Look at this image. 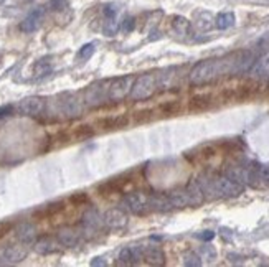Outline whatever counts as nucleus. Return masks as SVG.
<instances>
[{
    "instance_id": "f257e3e1",
    "label": "nucleus",
    "mask_w": 269,
    "mask_h": 267,
    "mask_svg": "<svg viewBox=\"0 0 269 267\" xmlns=\"http://www.w3.org/2000/svg\"><path fill=\"white\" fill-rule=\"evenodd\" d=\"M253 63H255V54L246 50L229 53L221 58L203 60L190 71L188 80L193 86H203L226 74H240L248 71Z\"/></svg>"
},
{
    "instance_id": "f03ea898",
    "label": "nucleus",
    "mask_w": 269,
    "mask_h": 267,
    "mask_svg": "<svg viewBox=\"0 0 269 267\" xmlns=\"http://www.w3.org/2000/svg\"><path fill=\"white\" fill-rule=\"evenodd\" d=\"M196 185L200 186L203 196L208 198H233L243 193L244 185L236 182L228 175L205 174L196 178Z\"/></svg>"
},
{
    "instance_id": "7ed1b4c3",
    "label": "nucleus",
    "mask_w": 269,
    "mask_h": 267,
    "mask_svg": "<svg viewBox=\"0 0 269 267\" xmlns=\"http://www.w3.org/2000/svg\"><path fill=\"white\" fill-rule=\"evenodd\" d=\"M169 201L172 208H187V206H199L203 201V193L200 190V186L195 183L188 185L187 188L182 190L172 192L169 195Z\"/></svg>"
},
{
    "instance_id": "20e7f679",
    "label": "nucleus",
    "mask_w": 269,
    "mask_h": 267,
    "mask_svg": "<svg viewBox=\"0 0 269 267\" xmlns=\"http://www.w3.org/2000/svg\"><path fill=\"white\" fill-rule=\"evenodd\" d=\"M157 89V76L152 73L139 76L132 84L131 89V99L132 101H146L154 96Z\"/></svg>"
},
{
    "instance_id": "39448f33",
    "label": "nucleus",
    "mask_w": 269,
    "mask_h": 267,
    "mask_svg": "<svg viewBox=\"0 0 269 267\" xmlns=\"http://www.w3.org/2000/svg\"><path fill=\"white\" fill-rule=\"evenodd\" d=\"M132 84H134L132 74L117 78V80H114L107 88V99L113 101V103H121V101H124L131 94Z\"/></svg>"
},
{
    "instance_id": "423d86ee",
    "label": "nucleus",
    "mask_w": 269,
    "mask_h": 267,
    "mask_svg": "<svg viewBox=\"0 0 269 267\" xmlns=\"http://www.w3.org/2000/svg\"><path fill=\"white\" fill-rule=\"evenodd\" d=\"M246 183L253 188L269 186V165L253 163L246 167Z\"/></svg>"
},
{
    "instance_id": "0eeeda50",
    "label": "nucleus",
    "mask_w": 269,
    "mask_h": 267,
    "mask_svg": "<svg viewBox=\"0 0 269 267\" xmlns=\"http://www.w3.org/2000/svg\"><path fill=\"white\" fill-rule=\"evenodd\" d=\"M45 99L40 96H28L25 99H22L20 103L15 106L17 112L20 116H25V117H38L42 116L45 111Z\"/></svg>"
},
{
    "instance_id": "6e6552de",
    "label": "nucleus",
    "mask_w": 269,
    "mask_h": 267,
    "mask_svg": "<svg viewBox=\"0 0 269 267\" xmlns=\"http://www.w3.org/2000/svg\"><path fill=\"white\" fill-rule=\"evenodd\" d=\"M27 257V249L20 244H5L0 247V264H17Z\"/></svg>"
},
{
    "instance_id": "1a4fd4ad",
    "label": "nucleus",
    "mask_w": 269,
    "mask_h": 267,
    "mask_svg": "<svg viewBox=\"0 0 269 267\" xmlns=\"http://www.w3.org/2000/svg\"><path fill=\"white\" fill-rule=\"evenodd\" d=\"M125 208H128L131 213L134 215H146L147 209L150 208L149 206V198L140 192H132L125 196Z\"/></svg>"
},
{
    "instance_id": "9d476101",
    "label": "nucleus",
    "mask_w": 269,
    "mask_h": 267,
    "mask_svg": "<svg viewBox=\"0 0 269 267\" xmlns=\"http://www.w3.org/2000/svg\"><path fill=\"white\" fill-rule=\"evenodd\" d=\"M43 17H45V9L43 7H38V9L31 10L25 18L22 20L20 23V30L23 33H33L38 28H40L42 22H43Z\"/></svg>"
},
{
    "instance_id": "9b49d317",
    "label": "nucleus",
    "mask_w": 269,
    "mask_h": 267,
    "mask_svg": "<svg viewBox=\"0 0 269 267\" xmlns=\"http://www.w3.org/2000/svg\"><path fill=\"white\" fill-rule=\"evenodd\" d=\"M60 247H61V242L58 241V238H53V236H42V238H37L35 242H33L35 253L42 254V256H48V254L58 253Z\"/></svg>"
},
{
    "instance_id": "f8f14e48",
    "label": "nucleus",
    "mask_w": 269,
    "mask_h": 267,
    "mask_svg": "<svg viewBox=\"0 0 269 267\" xmlns=\"http://www.w3.org/2000/svg\"><path fill=\"white\" fill-rule=\"evenodd\" d=\"M131 185V177H124V178H113V180H107L106 183H102L98 190L99 195L102 196H111L114 193H121L124 190H128V186Z\"/></svg>"
},
{
    "instance_id": "ddd939ff",
    "label": "nucleus",
    "mask_w": 269,
    "mask_h": 267,
    "mask_svg": "<svg viewBox=\"0 0 269 267\" xmlns=\"http://www.w3.org/2000/svg\"><path fill=\"white\" fill-rule=\"evenodd\" d=\"M102 221H104L106 227H109V230H122V227L128 224L129 218H128V215H125L122 209L113 208V209L106 211V215H104V218H102Z\"/></svg>"
},
{
    "instance_id": "4468645a",
    "label": "nucleus",
    "mask_w": 269,
    "mask_h": 267,
    "mask_svg": "<svg viewBox=\"0 0 269 267\" xmlns=\"http://www.w3.org/2000/svg\"><path fill=\"white\" fill-rule=\"evenodd\" d=\"M13 233H15V236H17V239L25 246L33 244L37 239V227L33 223H22L15 227Z\"/></svg>"
},
{
    "instance_id": "2eb2a0df",
    "label": "nucleus",
    "mask_w": 269,
    "mask_h": 267,
    "mask_svg": "<svg viewBox=\"0 0 269 267\" xmlns=\"http://www.w3.org/2000/svg\"><path fill=\"white\" fill-rule=\"evenodd\" d=\"M61 211H65V203L53 201V203H48V205H45L42 208H38L33 213V218L35 219H51L55 216H58Z\"/></svg>"
},
{
    "instance_id": "dca6fc26",
    "label": "nucleus",
    "mask_w": 269,
    "mask_h": 267,
    "mask_svg": "<svg viewBox=\"0 0 269 267\" xmlns=\"http://www.w3.org/2000/svg\"><path fill=\"white\" fill-rule=\"evenodd\" d=\"M57 238L61 242V246H66V247H75L80 244V233H78L75 227H69V226L61 227Z\"/></svg>"
},
{
    "instance_id": "f3484780",
    "label": "nucleus",
    "mask_w": 269,
    "mask_h": 267,
    "mask_svg": "<svg viewBox=\"0 0 269 267\" xmlns=\"http://www.w3.org/2000/svg\"><path fill=\"white\" fill-rule=\"evenodd\" d=\"M144 261L150 265H164L165 264V254L159 246H147L142 247Z\"/></svg>"
},
{
    "instance_id": "a211bd4d",
    "label": "nucleus",
    "mask_w": 269,
    "mask_h": 267,
    "mask_svg": "<svg viewBox=\"0 0 269 267\" xmlns=\"http://www.w3.org/2000/svg\"><path fill=\"white\" fill-rule=\"evenodd\" d=\"M144 259V254H142V247L139 246H129L124 247L119 253V261L122 264H137Z\"/></svg>"
},
{
    "instance_id": "6ab92c4d",
    "label": "nucleus",
    "mask_w": 269,
    "mask_h": 267,
    "mask_svg": "<svg viewBox=\"0 0 269 267\" xmlns=\"http://www.w3.org/2000/svg\"><path fill=\"white\" fill-rule=\"evenodd\" d=\"M170 27H172L173 33L182 36V38L190 35V31H192V23H190V20H187L185 17H182V15H175V17H172Z\"/></svg>"
},
{
    "instance_id": "aec40b11",
    "label": "nucleus",
    "mask_w": 269,
    "mask_h": 267,
    "mask_svg": "<svg viewBox=\"0 0 269 267\" xmlns=\"http://www.w3.org/2000/svg\"><path fill=\"white\" fill-rule=\"evenodd\" d=\"M60 104V112L66 114V117H75V116H80L81 109H80V103L76 99L69 98V96H63L61 101H58Z\"/></svg>"
},
{
    "instance_id": "412c9836",
    "label": "nucleus",
    "mask_w": 269,
    "mask_h": 267,
    "mask_svg": "<svg viewBox=\"0 0 269 267\" xmlns=\"http://www.w3.org/2000/svg\"><path fill=\"white\" fill-rule=\"evenodd\" d=\"M211 106V96L210 94H196L190 99V109L192 111H205Z\"/></svg>"
},
{
    "instance_id": "4be33fe9",
    "label": "nucleus",
    "mask_w": 269,
    "mask_h": 267,
    "mask_svg": "<svg viewBox=\"0 0 269 267\" xmlns=\"http://www.w3.org/2000/svg\"><path fill=\"white\" fill-rule=\"evenodd\" d=\"M51 69H53V63H51V58H42V60H38L35 63V66H33V74L37 78H43V76H48L51 73Z\"/></svg>"
},
{
    "instance_id": "5701e85b",
    "label": "nucleus",
    "mask_w": 269,
    "mask_h": 267,
    "mask_svg": "<svg viewBox=\"0 0 269 267\" xmlns=\"http://www.w3.org/2000/svg\"><path fill=\"white\" fill-rule=\"evenodd\" d=\"M235 25V13L231 12H223V13H218L217 18H215V27L218 30H228Z\"/></svg>"
},
{
    "instance_id": "b1692460",
    "label": "nucleus",
    "mask_w": 269,
    "mask_h": 267,
    "mask_svg": "<svg viewBox=\"0 0 269 267\" xmlns=\"http://www.w3.org/2000/svg\"><path fill=\"white\" fill-rule=\"evenodd\" d=\"M211 22H215L211 18V15L207 12H202L199 17H196V27H199V30H202V31H207L213 27Z\"/></svg>"
},
{
    "instance_id": "393cba45",
    "label": "nucleus",
    "mask_w": 269,
    "mask_h": 267,
    "mask_svg": "<svg viewBox=\"0 0 269 267\" xmlns=\"http://www.w3.org/2000/svg\"><path fill=\"white\" fill-rule=\"evenodd\" d=\"M93 136H94V129H93V125H88V124L78 125L76 130H75V137L78 140H86V139H89Z\"/></svg>"
},
{
    "instance_id": "a878e982",
    "label": "nucleus",
    "mask_w": 269,
    "mask_h": 267,
    "mask_svg": "<svg viewBox=\"0 0 269 267\" xmlns=\"http://www.w3.org/2000/svg\"><path fill=\"white\" fill-rule=\"evenodd\" d=\"M69 203L73 206H84V205H88L89 203V196L80 192V193H75V195H71L69 196Z\"/></svg>"
},
{
    "instance_id": "bb28decb",
    "label": "nucleus",
    "mask_w": 269,
    "mask_h": 267,
    "mask_svg": "<svg viewBox=\"0 0 269 267\" xmlns=\"http://www.w3.org/2000/svg\"><path fill=\"white\" fill-rule=\"evenodd\" d=\"M159 109H160V112H162V114L173 116V114H177V112L180 111V103H178V101H170V103L162 104Z\"/></svg>"
},
{
    "instance_id": "cd10ccee",
    "label": "nucleus",
    "mask_w": 269,
    "mask_h": 267,
    "mask_svg": "<svg viewBox=\"0 0 269 267\" xmlns=\"http://www.w3.org/2000/svg\"><path fill=\"white\" fill-rule=\"evenodd\" d=\"M94 51H96V48H94V43H88V45H84L81 46V50L78 51V58L80 60H89Z\"/></svg>"
},
{
    "instance_id": "c85d7f7f",
    "label": "nucleus",
    "mask_w": 269,
    "mask_h": 267,
    "mask_svg": "<svg viewBox=\"0 0 269 267\" xmlns=\"http://www.w3.org/2000/svg\"><path fill=\"white\" fill-rule=\"evenodd\" d=\"M184 264L188 265V267H199V265H202L200 256L195 254V253H188V254H185V257H184Z\"/></svg>"
},
{
    "instance_id": "c756f323",
    "label": "nucleus",
    "mask_w": 269,
    "mask_h": 267,
    "mask_svg": "<svg viewBox=\"0 0 269 267\" xmlns=\"http://www.w3.org/2000/svg\"><path fill=\"white\" fill-rule=\"evenodd\" d=\"M134 28H136V18H134V17H128L122 22V25H121V30L125 31V33H131Z\"/></svg>"
},
{
    "instance_id": "7c9ffc66",
    "label": "nucleus",
    "mask_w": 269,
    "mask_h": 267,
    "mask_svg": "<svg viewBox=\"0 0 269 267\" xmlns=\"http://www.w3.org/2000/svg\"><path fill=\"white\" fill-rule=\"evenodd\" d=\"M196 238L202 239V241H211L213 238H215V233H213V231H203V233H200Z\"/></svg>"
},
{
    "instance_id": "2f4dec72",
    "label": "nucleus",
    "mask_w": 269,
    "mask_h": 267,
    "mask_svg": "<svg viewBox=\"0 0 269 267\" xmlns=\"http://www.w3.org/2000/svg\"><path fill=\"white\" fill-rule=\"evenodd\" d=\"M12 112H13V106H2L0 107V119H2V117L10 116Z\"/></svg>"
},
{
    "instance_id": "473e14b6",
    "label": "nucleus",
    "mask_w": 269,
    "mask_h": 267,
    "mask_svg": "<svg viewBox=\"0 0 269 267\" xmlns=\"http://www.w3.org/2000/svg\"><path fill=\"white\" fill-rule=\"evenodd\" d=\"M10 227H12L10 223H2V224H0V238L5 236V234L10 231Z\"/></svg>"
},
{
    "instance_id": "72a5a7b5",
    "label": "nucleus",
    "mask_w": 269,
    "mask_h": 267,
    "mask_svg": "<svg viewBox=\"0 0 269 267\" xmlns=\"http://www.w3.org/2000/svg\"><path fill=\"white\" fill-rule=\"evenodd\" d=\"M23 2H33V0H23Z\"/></svg>"
},
{
    "instance_id": "f704fd0d",
    "label": "nucleus",
    "mask_w": 269,
    "mask_h": 267,
    "mask_svg": "<svg viewBox=\"0 0 269 267\" xmlns=\"http://www.w3.org/2000/svg\"><path fill=\"white\" fill-rule=\"evenodd\" d=\"M5 2V0H0V4H4Z\"/></svg>"
}]
</instances>
